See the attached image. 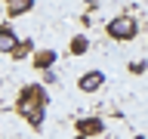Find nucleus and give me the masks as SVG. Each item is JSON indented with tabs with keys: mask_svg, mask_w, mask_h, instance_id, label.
<instances>
[{
	"mask_svg": "<svg viewBox=\"0 0 148 139\" xmlns=\"http://www.w3.org/2000/svg\"><path fill=\"white\" fill-rule=\"evenodd\" d=\"M16 111L34 130H40V127H43V118H46V90L40 87V83H25V87L18 90Z\"/></svg>",
	"mask_w": 148,
	"mask_h": 139,
	"instance_id": "nucleus-1",
	"label": "nucleus"
},
{
	"mask_svg": "<svg viewBox=\"0 0 148 139\" xmlns=\"http://www.w3.org/2000/svg\"><path fill=\"white\" fill-rule=\"evenodd\" d=\"M139 34V22L133 16H114L108 22V37L111 40H133Z\"/></svg>",
	"mask_w": 148,
	"mask_h": 139,
	"instance_id": "nucleus-2",
	"label": "nucleus"
},
{
	"mask_svg": "<svg viewBox=\"0 0 148 139\" xmlns=\"http://www.w3.org/2000/svg\"><path fill=\"white\" fill-rule=\"evenodd\" d=\"M102 87H105V71H99V68L83 71L80 77H77V90L80 93H99Z\"/></svg>",
	"mask_w": 148,
	"mask_h": 139,
	"instance_id": "nucleus-3",
	"label": "nucleus"
},
{
	"mask_svg": "<svg viewBox=\"0 0 148 139\" xmlns=\"http://www.w3.org/2000/svg\"><path fill=\"white\" fill-rule=\"evenodd\" d=\"M102 130H105L102 118H80V120H77V139H90V136H99Z\"/></svg>",
	"mask_w": 148,
	"mask_h": 139,
	"instance_id": "nucleus-4",
	"label": "nucleus"
},
{
	"mask_svg": "<svg viewBox=\"0 0 148 139\" xmlns=\"http://www.w3.org/2000/svg\"><path fill=\"white\" fill-rule=\"evenodd\" d=\"M18 46V37H16V31L9 25H3L0 28V53H6V56H12V50Z\"/></svg>",
	"mask_w": 148,
	"mask_h": 139,
	"instance_id": "nucleus-5",
	"label": "nucleus"
},
{
	"mask_svg": "<svg viewBox=\"0 0 148 139\" xmlns=\"http://www.w3.org/2000/svg\"><path fill=\"white\" fill-rule=\"evenodd\" d=\"M3 6H6V16H25L34 9V0H3Z\"/></svg>",
	"mask_w": 148,
	"mask_h": 139,
	"instance_id": "nucleus-6",
	"label": "nucleus"
},
{
	"mask_svg": "<svg viewBox=\"0 0 148 139\" xmlns=\"http://www.w3.org/2000/svg\"><path fill=\"white\" fill-rule=\"evenodd\" d=\"M53 62H56L53 50H37V53H34V68H37V71H49Z\"/></svg>",
	"mask_w": 148,
	"mask_h": 139,
	"instance_id": "nucleus-7",
	"label": "nucleus"
},
{
	"mask_svg": "<svg viewBox=\"0 0 148 139\" xmlns=\"http://www.w3.org/2000/svg\"><path fill=\"white\" fill-rule=\"evenodd\" d=\"M68 50H71V56H83L86 50H90V40H86L83 34H77V37H71V46H68Z\"/></svg>",
	"mask_w": 148,
	"mask_h": 139,
	"instance_id": "nucleus-8",
	"label": "nucleus"
},
{
	"mask_svg": "<svg viewBox=\"0 0 148 139\" xmlns=\"http://www.w3.org/2000/svg\"><path fill=\"white\" fill-rule=\"evenodd\" d=\"M31 53H34V40H18V46L12 50V59L18 62V59H25V56H31Z\"/></svg>",
	"mask_w": 148,
	"mask_h": 139,
	"instance_id": "nucleus-9",
	"label": "nucleus"
},
{
	"mask_svg": "<svg viewBox=\"0 0 148 139\" xmlns=\"http://www.w3.org/2000/svg\"><path fill=\"white\" fill-rule=\"evenodd\" d=\"M130 68H133V74H142V68H145V62H133Z\"/></svg>",
	"mask_w": 148,
	"mask_h": 139,
	"instance_id": "nucleus-10",
	"label": "nucleus"
}]
</instances>
